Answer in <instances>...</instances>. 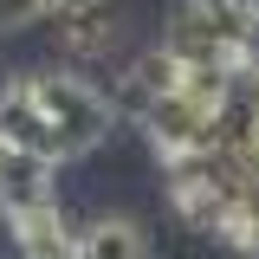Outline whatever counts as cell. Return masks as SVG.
Returning a JSON list of instances; mask_svg holds the SVG:
<instances>
[{"label":"cell","mask_w":259,"mask_h":259,"mask_svg":"<svg viewBox=\"0 0 259 259\" xmlns=\"http://www.w3.org/2000/svg\"><path fill=\"white\" fill-rule=\"evenodd\" d=\"M253 39H259V0H188L162 32V46L182 65H240Z\"/></svg>","instance_id":"obj_1"},{"label":"cell","mask_w":259,"mask_h":259,"mask_svg":"<svg viewBox=\"0 0 259 259\" xmlns=\"http://www.w3.org/2000/svg\"><path fill=\"white\" fill-rule=\"evenodd\" d=\"M32 104L46 110V123H52V136H59L65 162L71 156H91L97 143L110 136V123H117V104L97 91L91 78H78V71H32Z\"/></svg>","instance_id":"obj_2"},{"label":"cell","mask_w":259,"mask_h":259,"mask_svg":"<svg viewBox=\"0 0 259 259\" xmlns=\"http://www.w3.org/2000/svg\"><path fill=\"white\" fill-rule=\"evenodd\" d=\"M143 136H149V149L162 162L168 156H188V149H214L221 143V104H207V97H194L188 84H175V91H162L149 110H143Z\"/></svg>","instance_id":"obj_3"},{"label":"cell","mask_w":259,"mask_h":259,"mask_svg":"<svg viewBox=\"0 0 259 259\" xmlns=\"http://www.w3.org/2000/svg\"><path fill=\"white\" fill-rule=\"evenodd\" d=\"M52 39H59L65 59L97 65V59H110V52H117L123 20H117V7H110V0H59V7H52Z\"/></svg>","instance_id":"obj_4"},{"label":"cell","mask_w":259,"mask_h":259,"mask_svg":"<svg viewBox=\"0 0 259 259\" xmlns=\"http://www.w3.org/2000/svg\"><path fill=\"white\" fill-rule=\"evenodd\" d=\"M59 201V162L39 149H13L0 143V214H32Z\"/></svg>","instance_id":"obj_5"},{"label":"cell","mask_w":259,"mask_h":259,"mask_svg":"<svg viewBox=\"0 0 259 259\" xmlns=\"http://www.w3.org/2000/svg\"><path fill=\"white\" fill-rule=\"evenodd\" d=\"M0 143H13V149H39V156L65 162L59 136L46 123V110L32 104V84L26 78H13V84H0Z\"/></svg>","instance_id":"obj_6"},{"label":"cell","mask_w":259,"mask_h":259,"mask_svg":"<svg viewBox=\"0 0 259 259\" xmlns=\"http://www.w3.org/2000/svg\"><path fill=\"white\" fill-rule=\"evenodd\" d=\"M13 253L20 259H78V227L65 221V207H32V214H7Z\"/></svg>","instance_id":"obj_7"},{"label":"cell","mask_w":259,"mask_h":259,"mask_svg":"<svg viewBox=\"0 0 259 259\" xmlns=\"http://www.w3.org/2000/svg\"><path fill=\"white\" fill-rule=\"evenodd\" d=\"M78 259H149V240L130 214H97L78 227Z\"/></svg>","instance_id":"obj_8"}]
</instances>
